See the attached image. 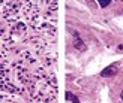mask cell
Instances as JSON below:
<instances>
[{"mask_svg":"<svg viewBox=\"0 0 123 103\" xmlns=\"http://www.w3.org/2000/svg\"><path fill=\"white\" fill-rule=\"evenodd\" d=\"M66 97H68V100H71L72 103H80V102H78V99H77L72 93H66Z\"/></svg>","mask_w":123,"mask_h":103,"instance_id":"7a4b0ae2","label":"cell"},{"mask_svg":"<svg viewBox=\"0 0 123 103\" xmlns=\"http://www.w3.org/2000/svg\"><path fill=\"white\" fill-rule=\"evenodd\" d=\"M116 73H117V67H116L114 64H111V66H108V67H105V69L101 72V76L110 78V76H114Z\"/></svg>","mask_w":123,"mask_h":103,"instance_id":"6da1fadb","label":"cell"},{"mask_svg":"<svg viewBox=\"0 0 123 103\" xmlns=\"http://www.w3.org/2000/svg\"><path fill=\"white\" fill-rule=\"evenodd\" d=\"M120 99H122V100H123V91H122V94H120Z\"/></svg>","mask_w":123,"mask_h":103,"instance_id":"5b68a950","label":"cell"},{"mask_svg":"<svg viewBox=\"0 0 123 103\" xmlns=\"http://www.w3.org/2000/svg\"><path fill=\"white\" fill-rule=\"evenodd\" d=\"M75 46L78 48V49H81V51H84V49H86L84 43H83V42H78V40H75Z\"/></svg>","mask_w":123,"mask_h":103,"instance_id":"277c9868","label":"cell"},{"mask_svg":"<svg viewBox=\"0 0 123 103\" xmlns=\"http://www.w3.org/2000/svg\"><path fill=\"white\" fill-rule=\"evenodd\" d=\"M98 3H99V6H101V8H107V6H108L110 3H111V0H99Z\"/></svg>","mask_w":123,"mask_h":103,"instance_id":"3957f363","label":"cell"}]
</instances>
